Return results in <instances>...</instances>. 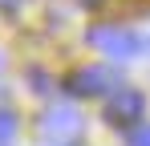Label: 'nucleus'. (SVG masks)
<instances>
[{
  "label": "nucleus",
  "instance_id": "f257e3e1",
  "mask_svg": "<svg viewBox=\"0 0 150 146\" xmlns=\"http://www.w3.org/2000/svg\"><path fill=\"white\" fill-rule=\"evenodd\" d=\"M81 130H85V118L77 114L73 106H49L41 122H37V134L45 138L49 146H69L81 138Z\"/></svg>",
  "mask_w": 150,
  "mask_h": 146
},
{
  "label": "nucleus",
  "instance_id": "f03ea898",
  "mask_svg": "<svg viewBox=\"0 0 150 146\" xmlns=\"http://www.w3.org/2000/svg\"><path fill=\"white\" fill-rule=\"evenodd\" d=\"M89 45L105 53V57H114V61H126V57H138L146 41L134 33V28H122V24H93L89 28Z\"/></svg>",
  "mask_w": 150,
  "mask_h": 146
},
{
  "label": "nucleus",
  "instance_id": "7ed1b4c3",
  "mask_svg": "<svg viewBox=\"0 0 150 146\" xmlns=\"http://www.w3.org/2000/svg\"><path fill=\"white\" fill-rule=\"evenodd\" d=\"M142 114H146V97L138 94L134 85H122L118 94H110V101H105V118H110V126H142Z\"/></svg>",
  "mask_w": 150,
  "mask_h": 146
},
{
  "label": "nucleus",
  "instance_id": "20e7f679",
  "mask_svg": "<svg viewBox=\"0 0 150 146\" xmlns=\"http://www.w3.org/2000/svg\"><path fill=\"white\" fill-rule=\"evenodd\" d=\"M69 89L77 97H101V94H118L122 81H118V73L105 69V65H85V69H77L69 77Z\"/></svg>",
  "mask_w": 150,
  "mask_h": 146
},
{
  "label": "nucleus",
  "instance_id": "39448f33",
  "mask_svg": "<svg viewBox=\"0 0 150 146\" xmlns=\"http://www.w3.org/2000/svg\"><path fill=\"white\" fill-rule=\"evenodd\" d=\"M16 130H21V122L12 110H0V146H12L16 142Z\"/></svg>",
  "mask_w": 150,
  "mask_h": 146
},
{
  "label": "nucleus",
  "instance_id": "423d86ee",
  "mask_svg": "<svg viewBox=\"0 0 150 146\" xmlns=\"http://www.w3.org/2000/svg\"><path fill=\"white\" fill-rule=\"evenodd\" d=\"M130 146H150V122H142V126L130 130Z\"/></svg>",
  "mask_w": 150,
  "mask_h": 146
},
{
  "label": "nucleus",
  "instance_id": "0eeeda50",
  "mask_svg": "<svg viewBox=\"0 0 150 146\" xmlns=\"http://www.w3.org/2000/svg\"><path fill=\"white\" fill-rule=\"evenodd\" d=\"M28 77H33V89H37V94H45V89H53V81H49V77H45L41 69H33Z\"/></svg>",
  "mask_w": 150,
  "mask_h": 146
},
{
  "label": "nucleus",
  "instance_id": "6e6552de",
  "mask_svg": "<svg viewBox=\"0 0 150 146\" xmlns=\"http://www.w3.org/2000/svg\"><path fill=\"white\" fill-rule=\"evenodd\" d=\"M81 4H98V0H81Z\"/></svg>",
  "mask_w": 150,
  "mask_h": 146
},
{
  "label": "nucleus",
  "instance_id": "1a4fd4ad",
  "mask_svg": "<svg viewBox=\"0 0 150 146\" xmlns=\"http://www.w3.org/2000/svg\"><path fill=\"white\" fill-rule=\"evenodd\" d=\"M146 49H150V41H146Z\"/></svg>",
  "mask_w": 150,
  "mask_h": 146
}]
</instances>
